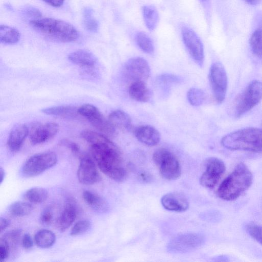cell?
Returning <instances> with one entry per match:
<instances>
[{"mask_svg":"<svg viewBox=\"0 0 262 262\" xmlns=\"http://www.w3.org/2000/svg\"><path fill=\"white\" fill-rule=\"evenodd\" d=\"M152 159L164 179L174 180L180 177L181 168L179 160L169 150L164 148L157 149L153 154Z\"/></svg>","mask_w":262,"mask_h":262,"instance_id":"obj_5","label":"cell"},{"mask_svg":"<svg viewBox=\"0 0 262 262\" xmlns=\"http://www.w3.org/2000/svg\"><path fill=\"white\" fill-rule=\"evenodd\" d=\"M205 166V171L200 179V184L205 188H212L225 172V165L222 160L210 157L206 160Z\"/></svg>","mask_w":262,"mask_h":262,"instance_id":"obj_12","label":"cell"},{"mask_svg":"<svg viewBox=\"0 0 262 262\" xmlns=\"http://www.w3.org/2000/svg\"><path fill=\"white\" fill-rule=\"evenodd\" d=\"M78 213L76 202L72 198L67 200L66 204L57 222V227L61 232L66 231L74 222Z\"/></svg>","mask_w":262,"mask_h":262,"instance_id":"obj_17","label":"cell"},{"mask_svg":"<svg viewBox=\"0 0 262 262\" xmlns=\"http://www.w3.org/2000/svg\"><path fill=\"white\" fill-rule=\"evenodd\" d=\"M262 99V82H251L235 100L234 113L236 117H240L253 108Z\"/></svg>","mask_w":262,"mask_h":262,"instance_id":"obj_6","label":"cell"},{"mask_svg":"<svg viewBox=\"0 0 262 262\" xmlns=\"http://www.w3.org/2000/svg\"><path fill=\"white\" fill-rule=\"evenodd\" d=\"M145 24L150 31L154 30L158 22V13L156 9L152 6H145L142 8Z\"/></svg>","mask_w":262,"mask_h":262,"instance_id":"obj_27","label":"cell"},{"mask_svg":"<svg viewBox=\"0 0 262 262\" xmlns=\"http://www.w3.org/2000/svg\"><path fill=\"white\" fill-rule=\"evenodd\" d=\"M78 112L105 136L111 137L116 133V128L94 105L90 104L82 105L78 108Z\"/></svg>","mask_w":262,"mask_h":262,"instance_id":"obj_10","label":"cell"},{"mask_svg":"<svg viewBox=\"0 0 262 262\" xmlns=\"http://www.w3.org/2000/svg\"><path fill=\"white\" fill-rule=\"evenodd\" d=\"M161 204L166 210L176 212H182L187 210L189 206L186 197L180 192L167 193L161 198Z\"/></svg>","mask_w":262,"mask_h":262,"instance_id":"obj_16","label":"cell"},{"mask_svg":"<svg viewBox=\"0 0 262 262\" xmlns=\"http://www.w3.org/2000/svg\"><path fill=\"white\" fill-rule=\"evenodd\" d=\"M59 129L58 124L55 122L33 123L29 128L30 142L33 145L43 143L56 135Z\"/></svg>","mask_w":262,"mask_h":262,"instance_id":"obj_15","label":"cell"},{"mask_svg":"<svg viewBox=\"0 0 262 262\" xmlns=\"http://www.w3.org/2000/svg\"><path fill=\"white\" fill-rule=\"evenodd\" d=\"M10 224V221L6 218L1 217L0 219V230L2 233Z\"/></svg>","mask_w":262,"mask_h":262,"instance_id":"obj_42","label":"cell"},{"mask_svg":"<svg viewBox=\"0 0 262 262\" xmlns=\"http://www.w3.org/2000/svg\"><path fill=\"white\" fill-rule=\"evenodd\" d=\"M252 182L253 175L250 170L246 164L240 163L220 185L217 194L224 200H236L249 189Z\"/></svg>","mask_w":262,"mask_h":262,"instance_id":"obj_2","label":"cell"},{"mask_svg":"<svg viewBox=\"0 0 262 262\" xmlns=\"http://www.w3.org/2000/svg\"><path fill=\"white\" fill-rule=\"evenodd\" d=\"M221 144L230 150L262 152V129L247 127L233 132L222 138Z\"/></svg>","mask_w":262,"mask_h":262,"instance_id":"obj_3","label":"cell"},{"mask_svg":"<svg viewBox=\"0 0 262 262\" xmlns=\"http://www.w3.org/2000/svg\"><path fill=\"white\" fill-rule=\"evenodd\" d=\"M68 58L73 63L83 68H93L96 63L95 56L84 50H78L70 53Z\"/></svg>","mask_w":262,"mask_h":262,"instance_id":"obj_20","label":"cell"},{"mask_svg":"<svg viewBox=\"0 0 262 262\" xmlns=\"http://www.w3.org/2000/svg\"><path fill=\"white\" fill-rule=\"evenodd\" d=\"M91 226L90 222L88 220H81L74 224L71 231L72 236L79 235L86 232Z\"/></svg>","mask_w":262,"mask_h":262,"instance_id":"obj_33","label":"cell"},{"mask_svg":"<svg viewBox=\"0 0 262 262\" xmlns=\"http://www.w3.org/2000/svg\"><path fill=\"white\" fill-rule=\"evenodd\" d=\"M53 219V214L52 212L46 209L40 215V220L41 223L44 225H49L51 223Z\"/></svg>","mask_w":262,"mask_h":262,"instance_id":"obj_38","label":"cell"},{"mask_svg":"<svg viewBox=\"0 0 262 262\" xmlns=\"http://www.w3.org/2000/svg\"><path fill=\"white\" fill-rule=\"evenodd\" d=\"M81 137L91 146V153L101 171L112 180L122 182L127 172L120 149L104 135L85 130Z\"/></svg>","mask_w":262,"mask_h":262,"instance_id":"obj_1","label":"cell"},{"mask_svg":"<svg viewBox=\"0 0 262 262\" xmlns=\"http://www.w3.org/2000/svg\"><path fill=\"white\" fill-rule=\"evenodd\" d=\"M61 144L67 146L75 154H77L79 152V146L73 142L64 140L61 141Z\"/></svg>","mask_w":262,"mask_h":262,"instance_id":"obj_39","label":"cell"},{"mask_svg":"<svg viewBox=\"0 0 262 262\" xmlns=\"http://www.w3.org/2000/svg\"><path fill=\"white\" fill-rule=\"evenodd\" d=\"M247 3L251 5H256L259 3L260 0H245Z\"/></svg>","mask_w":262,"mask_h":262,"instance_id":"obj_46","label":"cell"},{"mask_svg":"<svg viewBox=\"0 0 262 262\" xmlns=\"http://www.w3.org/2000/svg\"><path fill=\"white\" fill-rule=\"evenodd\" d=\"M30 25L36 30L51 39L69 42L78 37V32L71 24L53 18H36L31 20Z\"/></svg>","mask_w":262,"mask_h":262,"instance_id":"obj_4","label":"cell"},{"mask_svg":"<svg viewBox=\"0 0 262 262\" xmlns=\"http://www.w3.org/2000/svg\"><path fill=\"white\" fill-rule=\"evenodd\" d=\"M26 12L28 14H30L31 16H34L36 17H40L41 15V13L37 9L33 8L28 9L26 11Z\"/></svg>","mask_w":262,"mask_h":262,"instance_id":"obj_44","label":"cell"},{"mask_svg":"<svg viewBox=\"0 0 262 262\" xmlns=\"http://www.w3.org/2000/svg\"><path fill=\"white\" fill-rule=\"evenodd\" d=\"M77 178L79 182L84 185H92L100 180V176L92 156L83 155L80 157Z\"/></svg>","mask_w":262,"mask_h":262,"instance_id":"obj_14","label":"cell"},{"mask_svg":"<svg viewBox=\"0 0 262 262\" xmlns=\"http://www.w3.org/2000/svg\"><path fill=\"white\" fill-rule=\"evenodd\" d=\"M134 134L139 142L148 146H156L161 139L159 132L154 126L148 125L139 126L135 130Z\"/></svg>","mask_w":262,"mask_h":262,"instance_id":"obj_18","label":"cell"},{"mask_svg":"<svg viewBox=\"0 0 262 262\" xmlns=\"http://www.w3.org/2000/svg\"><path fill=\"white\" fill-rule=\"evenodd\" d=\"M209 81L214 99L222 103L226 95L228 79L223 64L219 62L213 63L209 70Z\"/></svg>","mask_w":262,"mask_h":262,"instance_id":"obj_9","label":"cell"},{"mask_svg":"<svg viewBox=\"0 0 262 262\" xmlns=\"http://www.w3.org/2000/svg\"><path fill=\"white\" fill-rule=\"evenodd\" d=\"M123 75L131 83L144 81L150 75V67L147 61L142 57H134L128 60L123 67Z\"/></svg>","mask_w":262,"mask_h":262,"instance_id":"obj_11","label":"cell"},{"mask_svg":"<svg viewBox=\"0 0 262 262\" xmlns=\"http://www.w3.org/2000/svg\"><path fill=\"white\" fill-rule=\"evenodd\" d=\"M20 38L19 32L15 28L1 25L0 27V40L5 44H14Z\"/></svg>","mask_w":262,"mask_h":262,"instance_id":"obj_26","label":"cell"},{"mask_svg":"<svg viewBox=\"0 0 262 262\" xmlns=\"http://www.w3.org/2000/svg\"><path fill=\"white\" fill-rule=\"evenodd\" d=\"M10 245L4 237H1L0 241V259L1 261L6 260L10 253Z\"/></svg>","mask_w":262,"mask_h":262,"instance_id":"obj_36","label":"cell"},{"mask_svg":"<svg viewBox=\"0 0 262 262\" xmlns=\"http://www.w3.org/2000/svg\"><path fill=\"white\" fill-rule=\"evenodd\" d=\"M0 176H1V184L2 183L3 181H4L5 177V172L4 171V169L1 167L0 169Z\"/></svg>","mask_w":262,"mask_h":262,"instance_id":"obj_45","label":"cell"},{"mask_svg":"<svg viewBox=\"0 0 262 262\" xmlns=\"http://www.w3.org/2000/svg\"><path fill=\"white\" fill-rule=\"evenodd\" d=\"M205 241L204 236L200 233H182L174 236L168 242L166 250L171 253H189L202 246Z\"/></svg>","mask_w":262,"mask_h":262,"instance_id":"obj_8","label":"cell"},{"mask_svg":"<svg viewBox=\"0 0 262 262\" xmlns=\"http://www.w3.org/2000/svg\"><path fill=\"white\" fill-rule=\"evenodd\" d=\"M47 190L42 187H35L28 189L25 193V198L31 203L38 204L43 202L47 199Z\"/></svg>","mask_w":262,"mask_h":262,"instance_id":"obj_28","label":"cell"},{"mask_svg":"<svg viewBox=\"0 0 262 262\" xmlns=\"http://www.w3.org/2000/svg\"><path fill=\"white\" fill-rule=\"evenodd\" d=\"M57 161V156L53 152L38 153L31 156L25 161L21 171L26 177L37 176L54 166Z\"/></svg>","mask_w":262,"mask_h":262,"instance_id":"obj_7","label":"cell"},{"mask_svg":"<svg viewBox=\"0 0 262 262\" xmlns=\"http://www.w3.org/2000/svg\"><path fill=\"white\" fill-rule=\"evenodd\" d=\"M22 246L26 249H29L33 247V241L30 234L26 233L22 238Z\"/></svg>","mask_w":262,"mask_h":262,"instance_id":"obj_40","label":"cell"},{"mask_svg":"<svg viewBox=\"0 0 262 262\" xmlns=\"http://www.w3.org/2000/svg\"><path fill=\"white\" fill-rule=\"evenodd\" d=\"M29 135V128L24 124H19L11 129L7 140V146L12 152L18 151Z\"/></svg>","mask_w":262,"mask_h":262,"instance_id":"obj_19","label":"cell"},{"mask_svg":"<svg viewBox=\"0 0 262 262\" xmlns=\"http://www.w3.org/2000/svg\"><path fill=\"white\" fill-rule=\"evenodd\" d=\"M187 97L191 105L197 106L204 103L206 99V95L201 89L192 88L187 92Z\"/></svg>","mask_w":262,"mask_h":262,"instance_id":"obj_31","label":"cell"},{"mask_svg":"<svg viewBox=\"0 0 262 262\" xmlns=\"http://www.w3.org/2000/svg\"><path fill=\"white\" fill-rule=\"evenodd\" d=\"M108 119L116 129L128 130L132 126V119L129 115L121 110H115L110 113Z\"/></svg>","mask_w":262,"mask_h":262,"instance_id":"obj_21","label":"cell"},{"mask_svg":"<svg viewBox=\"0 0 262 262\" xmlns=\"http://www.w3.org/2000/svg\"><path fill=\"white\" fill-rule=\"evenodd\" d=\"M82 198L91 208L98 212H105L108 209L106 201L100 195L91 191H83Z\"/></svg>","mask_w":262,"mask_h":262,"instance_id":"obj_23","label":"cell"},{"mask_svg":"<svg viewBox=\"0 0 262 262\" xmlns=\"http://www.w3.org/2000/svg\"><path fill=\"white\" fill-rule=\"evenodd\" d=\"M83 23L85 27L89 31H96L98 29V23L96 19L92 16L90 9L84 11Z\"/></svg>","mask_w":262,"mask_h":262,"instance_id":"obj_35","label":"cell"},{"mask_svg":"<svg viewBox=\"0 0 262 262\" xmlns=\"http://www.w3.org/2000/svg\"><path fill=\"white\" fill-rule=\"evenodd\" d=\"M130 97L135 101L146 102L150 98V92L145 82L136 81L131 83L128 90Z\"/></svg>","mask_w":262,"mask_h":262,"instance_id":"obj_22","label":"cell"},{"mask_svg":"<svg viewBox=\"0 0 262 262\" xmlns=\"http://www.w3.org/2000/svg\"><path fill=\"white\" fill-rule=\"evenodd\" d=\"M182 36L189 54L195 63L202 67L204 63V52L200 39L192 29L186 27L182 29Z\"/></svg>","mask_w":262,"mask_h":262,"instance_id":"obj_13","label":"cell"},{"mask_svg":"<svg viewBox=\"0 0 262 262\" xmlns=\"http://www.w3.org/2000/svg\"><path fill=\"white\" fill-rule=\"evenodd\" d=\"M248 233L257 242L262 245V226L249 224L246 226Z\"/></svg>","mask_w":262,"mask_h":262,"instance_id":"obj_34","label":"cell"},{"mask_svg":"<svg viewBox=\"0 0 262 262\" xmlns=\"http://www.w3.org/2000/svg\"><path fill=\"white\" fill-rule=\"evenodd\" d=\"M250 45L254 54L262 58V29L256 30L252 34Z\"/></svg>","mask_w":262,"mask_h":262,"instance_id":"obj_30","label":"cell"},{"mask_svg":"<svg viewBox=\"0 0 262 262\" xmlns=\"http://www.w3.org/2000/svg\"><path fill=\"white\" fill-rule=\"evenodd\" d=\"M48 4L55 7H59L62 5L64 0H42Z\"/></svg>","mask_w":262,"mask_h":262,"instance_id":"obj_43","label":"cell"},{"mask_svg":"<svg viewBox=\"0 0 262 262\" xmlns=\"http://www.w3.org/2000/svg\"><path fill=\"white\" fill-rule=\"evenodd\" d=\"M136 41L138 47L144 52L147 54H151L154 52V47L152 40L144 33H138L136 36Z\"/></svg>","mask_w":262,"mask_h":262,"instance_id":"obj_32","label":"cell"},{"mask_svg":"<svg viewBox=\"0 0 262 262\" xmlns=\"http://www.w3.org/2000/svg\"><path fill=\"white\" fill-rule=\"evenodd\" d=\"M41 111L48 115L64 118L74 117L78 114L77 108L70 105L52 106L43 108Z\"/></svg>","mask_w":262,"mask_h":262,"instance_id":"obj_24","label":"cell"},{"mask_svg":"<svg viewBox=\"0 0 262 262\" xmlns=\"http://www.w3.org/2000/svg\"><path fill=\"white\" fill-rule=\"evenodd\" d=\"M21 234V231L18 229H15L7 233L4 236L10 244H15L18 241Z\"/></svg>","mask_w":262,"mask_h":262,"instance_id":"obj_37","label":"cell"},{"mask_svg":"<svg viewBox=\"0 0 262 262\" xmlns=\"http://www.w3.org/2000/svg\"><path fill=\"white\" fill-rule=\"evenodd\" d=\"M32 209L33 207L30 204L21 201L12 203L8 208L9 213L16 217L26 216L31 212Z\"/></svg>","mask_w":262,"mask_h":262,"instance_id":"obj_29","label":"cell"},{"mask_svg":"<svg viewBox=\"0 0 262 262\" xmlns=\"http://www.w3.org/2000/svg\"><path fill=\"white\" fill-rule=\"evenodd\" d=\"M159 80L164 83L176 82L178 81V77L172 75H163L159 77Z\"/></svg>","mask_w":262,"mask_h":262,"instance_id":"obj_41","label":"cell"},{"mask_svg":"<svg viewBox=\"0 0 262 262\" xmlns=\"http://www.w3.org/2000/svg\"><path fill=\"white\" fill-rule=\"evenodd\" d=\"M202 1H206V0H202Z\"/></svg>","mask_w":262,"mask_h":262,"instance_id":"obj_47","label":"cell"},{"mask_svg":"<svg viewBox=\"0 0 262 262\" xmlns=\"http://www.w3.org/2000/svg\"><path fill=\"white\" fill-rule=\"evenodd\" d=\"M34 241L37 246L41 248H48L56 241L55 234L50 230L41 229L37 231L34 236Z\"/></svg>","mask_w":262,"mask_h":262,"instance_id":"obj_25","label":"cell"}]
</instances>
